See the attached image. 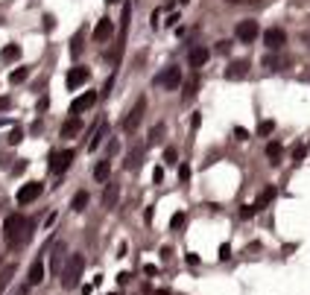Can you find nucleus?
I'll use <instances>...</instances> for the list:
<instances>
[{
	"mask_svg": "<svg viewBox=\"0 0 310 295\" xmlns=\"http://www.w3.org/2000/svg\"><path fill=\"white\" fill-rule=\"evenodd\" d=\"M275 196H278V190H275L272 184H269V187H264V190H261V196H258V199L252 202V205H255V211H261V208L272 205V202H275Z\"/></svg>",
	"mask_w": 310,
	"mask_h": 295,
	"instance_id": "obj_14",
	"label": "nucleus"
},
{
	"mask_svg": "<svg viewBox=\"0 0 310 295\" xmlns=\"http://www.w3.org/2000/svg\"><path fill=\"white\" fill-rule=\"evenodd\" d=\"M308 155V146L305 143H299V146H293V161H302Z\"/></svg>",
	"mask_w": 310,
	"mask_h": 295,
	"instance_id": "obj_32",
	"label": "nucleus"
},
{
	"mask_svg": "<svg viewBox=\"0 0 310 295\" xmlns=\"http://www.w3.org/2000/svg\"><path fill=\"white\" fill-rule=\"evenodd\" d=\"M79 50H82V35H76L73 44H70V53H73V56H79Z\"/></svg>",
	"mask_w": 310,
	"mask_h": 295,
	"instance_id": "obj_35",
	"label": "nucleus"
},
{
	"mask_svg": "<svg viewBox=\"0 0 310 295\" xmlns=\"http://www.w3.org/2000/svg\"><path fill=\"white\" fill-rule=\"evenodd\" d=\"M79 129H82V120H79V117H70V120L62 123V138H73Z\"/></svg>",
	"mask_w": 310,
	"mask_h": 295,
	"instance_id": "obj_17",
	"label": "nucleus"
},
{
	"mask_svg": "<svg viewBox=\"0 0 310 295\" xmlns=\"http://www.w3.org/2000/svg\"><path fill=\"white\" fill-rule=\"evenodd\" d=\"M255 214H258V211H255V205H243V208H240V216H243V219H252Z\"/></svg>",
	"mask_w": 310,
	"mask_h": 295,
	"instance_id": "obj_33",
	"label": "nucleus"
},
{
	"mask_svg": "<svg viewBox=\"0 0 310 295\" xmlns=\"http://www.w3.org/2000/svg\"><path fill=\"white\" fill-rule=\"evenodd\" d=\"M129 278H132L129 272H120V275H117V284H120V287H126V284H129Z\"/></svg>",
	"mask_w": 310,
	"mask_h": 295,
	"instance_id": "obj_39",
	"label": "nucleus"
},
{
	"mask_svg": "<svg viewBox=\"0 0 310 295\" xmlns=\"http://www.w3.org/2000/svg\"><path fill=\"white\" fill-rule=\"evenodd\" d=\"M144 155H146V143L135 140L132 149H129V155H126V170H129V173H138L141 164H144Z\"/></svg>",
	"mask_w": 310,
	"mask_h": 295,
	"instance_id": "obj_6",
	"label": "nucleus"
},
{
	"mask_svg": "<svg viewBox=\"0 0 310 295\" xmlns=\"http://www.w3.org/2000/svg\"><path fill=\"white\" fill-rule=\"evenodd\" d=\"M108 176H111V161L105 158V161H100V164L94 167V178H97V181H108Z\"/></svg>",
	"mask_w": 310,
	"mask_h": 295,
	"instance_id": "obj_20",
	"label": "nucleus"
},
{
	"mask_svg": "<svg viewBox=\"0 0 310 295\" xmlns=\"http://www.w3.org/2000/svg\"><path fill=\"white\" fill-rule=\"evenodd\" d=\"M105 135H108V126H105V123H100V129H97V132H94V138H91V143H88V149H91V152H94V149H97V146H100V140H103V138H105Z\"/></svg>",
	"mask_w": 310,
	"mask_h": 295,
	"instance_id": "obj_23",
	"label": "nucleus"
},
{
	"mask_svg": "<svg viewBox=\"0 0 310 295\" xmlns=\"http://www.w3.org/2000/svg\"><path fill=\"white\" fill-rule=\"evenodd\" d=\"M144 111H146V99L141 97V99L129 108V114L123 117V132H135V129L141 126V120H144Z\"/></svg>",
	"mask_w": 310,
	"mask_h": 295,
	"instance_id": "obj_4",
	"label": "nucleus"
},
{
	"mask_svg": "<svg viewBox=\"0 0 310 295\" xmlns=\"http://www.w3.org/2000/svg\"><path fill=\"white\" fill-rule=\"evenodd\" d=\"M88 199H91V196H88L85 190H79V193L73 196V202H70V208H73V211H85V205H88Z\"/></svg>",
	"mask_w": 310,
	"mask_h": 295,
	"instance_id": "obj_25",
	"label": "nucleus"
},
{
	"mask_svg": "<svg viewBox=\"0 0 310 295\" xmlns=\"http://www.w3.org/2000/svg\"><path fill=\"white\" fill-rule=\"evenodd\" d=\"M264 44H267L269 50H281V47L287 44V32H284V29H278V26H272V29H267V32H264Z\"/></svg>",
	"mask_w": 310,
	"mask_h": 295,
	"instance_id": "obj_11",
	"label": "nucleus"
},
{
	"mask_svg": "<svg viewBox=\"0 0 310 295\" xmlns=\"http://www.w3.org/2000/svg\"><path fill=\"white\" fill-rule=\"evenodd\" d=\"M144 272H146V275H158V266H152V263H146V266H144Z\"/></svg>",
	"mask_w": 310,
	"mask_h": 295,
	"instance_id": "obj_43",
	"label": "nucleus"
},
{
	"mask_svg": "<svg viewBox=\"0 0 310 295\" xmlns=\"http://www.w3.org/2000/svg\"><path fill=\"white\" fill-rule=\"evenodd\" d=\"M272 132H275V120H261L258 135H261V138H267V135H272Z\"/></svg>",
	"mask_w": 310,
	"mask_h": 295,
	"instance_id": "obj_29",
	"label": "nucleus"
},
{
	"mask_svg": "<svg viewBox=\"0 0 310 295\" xmlns=\"http://www.w3.org/2000/svg\"><path fill=\"white\" fill-rule=\"evenodd\" d=\"M179 82H182V67H176V64L164 67V70H161V73L152 79V85L167 88V91H176V88H179Z\"/></svg>",
	"mask_w": 310,
	"mask_h": 295,
	"instance_id": "obj_3",
	"label": "nucleus"
},
{
	"mask_svg": "<svg viewBox=\"0 0 310 295\" xmlns=\"http://www.w3.org/2000/svg\"><path fill=\"white\" fill-rule=\"evenodd\" d=\"M228 3H246V0H228Z\"/></svg>",
	"mask_w": 310,
	"mask_h": 295,
	"instance_id": "obj_46",
	"label": "nucleus"
},
{
	"mask_svg": "<svg viewBox=\"0 0 310 295\" xmlns=\"http://www.w3.org/2000/svg\"><path fill=\"white\" fill-rule=\"evenodd\" d=\"M179 176H182V178H190V167H187V164H182V167H179Z\"/></svg>",
	"mask_w": 310,
	"mask_h": 295,
	"instance_id": "obj_41",
	"label": "nucleus"
},
{
	"mask_svg": "<svg viewBox=\"0 0 310 295\" xmlns=\"http://www.w3.org/2000/svg\"><path fill=\"white\" fill-rule=\"evenodd\" d=\"M9 105H12V99H9V97H0V111H6Z\"/></svg>",
	"mask_w": 310,
	"mask_h": 295,
	"instance_id": "obj_44",
	"label": "nucleus"
},
{
	"mask_svg": "<svg viewBox=\"0 0 310 295\" xmlns=\"http://www.w3.org/2000/svg\"><path fill=\"white\" fill-rule=\"evenodd\" d=\"M88 79H91V70H88V67H70L64 82H67V88H70V91H76V88H79V85H85Z\"/></svg>",
	"mask_w": 310,
	"mask_h": 295,
	"instance_id": "obj_12",
	"label": "nucleus"
},
{
	"mask_svg": "<svg viewBox=\"0 0 310 295\" xmlns=\"http://www.w3.org/2000/svg\"><path fill=\"white\" fill-rule=\"evenodd\" d=\"M41 193H44V184H41V181H26V184L18 190L15 199H18V205H29V202H35Z\"/></svg>",
	"mask_w": 310,
	"mask_h": 295,
	"instance_id": "obj_7",
	"label": "nucleus"
},
{
	"mask_svg": "<svg viewBox=\"0 0 310 295\" xmlns=\"http://www.w3.org/2000/svg\"><path fill=\"white\" fill-rule=\"evenodd\" d=\"M196 91H199V76H190V79L185 82V99H193Z\"/></svg>",
	"mask_w": 310,
	"mask_h": 295,
	"instance_id": "obj_22",
	"label": "nucleus"
},
{
	"mask_svg": "<svg viewBox=\"0 0 310 295\" xmlns=\"http://www.w3.org/2000/svg\"><path fill=\"white\" fill-rule=\"evenodd\" d=\"M82 269H85V257L82 255H70L67 263H64V269L59 272L62 275V287L64 290H73L79 284V278H82Z\"/></svg>",
	"mask_w": 310,
	"mask_h": 295,
	"instance_id": "obj_2",
	"label": "nucleus"
},
{
	"mask_svg": "<svg viewBox=\"0 0 310 295\" xmlns=\"http://www.w3.org/2000/svg\"><path fill=\"white\" fill-rule=\"evenodd\" d=\"M62 255H64V246L59 243L56 252H53V260H50V269H53V272H62Z\"/></svg>",
	"mask_w": 310,
	"mask_h": 295,
	"instance_id": "obj_26",
	"label": "nucleus"
},
{
	"mask_svg": "<svg viewBox=\"0 0 310 295\" xmlns=\"http://www.w3.org/2000/svg\"><path fill=\"white\" fill-rule=\"evenodd\" d=\"M231 257V249H228V243L226 246H220V260H228Z\"/></svg>",
	"mask_w": 310,
	"mask_h": 295,
	"instance_id": "obj_37",
	"label": "nucleus"
},
{
	"mask_svg": "<svg viewBox=\"0 0 310 295\" xmlns=\"http://www.w3.org/2000/svg\"><path fill=\"white\" fill-rule=\"evenodd\" d=\"M94 102H97V91H85L82 97H76V99L70 102V117H79V114L88 111Z\"/></svg>",
	"mask_w": 310,
	"mask_h": 295,
	"instance_id": "obj_10",
	"label": "nucleus"
},
{
	"mask_svg": "<svg viewBox=\"0 0 310 295\" xmlns=\"http://www.w3.org/2000/svg\"><path fill=\"white\" fill-rule=\"evenodd\" d=\"M231 47V41H217V53H226Z\"/></svg>",
	"mask_w": 310,
	"mask_h": 295,
	"instance_id": "obj_40",
	"label": "nucleus"
},
{
	"mask_svg": "<svg viewBox=\"0 0 310 295\" xmlns=\"http://www.w3.org/2000/svg\"><path fill=\"white\" fill-rule=\"evenodd\" d=\"M117 196H120V187H117V184H108V190L103 193V205H105V208H114V205H117Z\"/></svg>",
	"mask_w": 310,
	"mask_h": 295,
	"instance_id": "obj_21",
	"label": "nucleus"
},
{
	"mask_svg": "<svg viewBox=\"0 0 310 295\" xmlns=\"http://www.w3.org/2000/svg\"><path fill=\"white\" fill-rule=\"evenodd\" d=\"M0 263H3V260H0Z\"/></svg>",
	"mask_w": 310,
	"mask_h": 295,
	"instance_id": "obj_49",
	"label": "nucleus"
},
{
	"mask_svg": "<svg viewBox=\"0 0 310 295\" xmlns=\"http://www.w3.org/2000/svg\"><path fill=\"white\" fill-rule=\"evenodd\" d=\"M105 3H120V0H105Z\"/></svg>",
	"mask_w": 310,
	"mask_h": 295,
	"instance_id": "obj_47",
	"label": "nucleus"
},
{
	"mask_svg": "<svg viewBox=\"0 0 310 295\" xmlns=\"http://www.w3.org/2000/svg\"><path fill=\"white\" fill-rule=\"evenodd\" d=\"M249 76V59H237V61H231L228 67H226V79L228 82H240V79H246Z\"/></svg>",
	"mask_w": 310,
	"mask_h": 295,
	"instance_id": "obj_9",
	"label": "nucleus"
},
{
	"mask_svg": "<svg viewBox=\"0 0 310 295\" xmlns=\"http://www.w3.org/2000/svg\"><path fill=\"white\" fill-rule=\"evenodd\" d=\"M164 132H167V126H164V123L152 126V129H149V143H158V140L164 138Z\"/></svg>",
	"mask_w": 310,
	"mask_h": 295,
	"instance_id": "obj_28",
	"label": "nucleus"
},
{
	"mask_svg": "<svg viewBox=\"0 0 310 295\" xmlns=\"http://www.w3.org/2000/svg\"><path fill=\"white\" fill-rule=\"evenodd\" d=\"M41 281H44V263L35 260V263L29 266V278H26V284H29V287H38Z\"/></svg>",
	"mask_w": 310,
	"mask_h": 295,
	"instance_id": "obj_16",
	"label": "nucleus"
},
{
	"mask_svg": "<svg viewBox=\"0 0 310 295\" xmlns=\"http://www.w3.org/2000/svg\"><path fill=\"white\" fill-rule=\"evenodd\" d=\"M164 161H167V164H179V161H176V149H173V146H167V149H164Z\"/></svg>",
	"mask_w": 310,
	"mask_h": 295,
	"instance_id": "obj_34",
	"label": "nucleus"
},
{
	"mask_svg": "<svg viewBox=\"0 0 310 295\" xmlns=\"http://www.w3.org/2000/svg\"><path fill=\"white\" fill-rule=\"evenodd\" d=\"M18 59H21V47L18 44H6L0 50V61H18Z\"/></svg>",
	"mask_w": 310,
	"mask_h": 295,
	"instance_id": "obj_18",
	"label": "nucleus"
},
{
	"mask_svg": "<svg viewBox=\"0 0 310 295\" xmlns=\"http://www.w3.org/2000/svg\"><path fill=\"white\" fill-rule=\"evenodd\" d=\"M185 219H187V214H185V211L173 214V219H170V228H182V225H185Z\"/></svg>",
	"mask_w": 310,
	"mask_h": 295,
	"instance_id": "obj_30",
	"label": "nucleus"
},
{
	"mask_svg": "<svg viewBox=\"0 0 310 295\" xmlns=\"http://www.w3.org/2000/svg\"><path fill=\"white\" fill-rule=\"evenodd\" d=\"M155 295H170V293H167V290H158V293H155Z\"/></svg>",
	"mask_w": 310,
	"mask_h": 295,
	"instance_id": "obj_45",
	"label": "nucleus"
},
{
	"mask_svg": "<svg viewBox=\"0 0 310 295\" xmlns=\"http://www.w3.org/2000/svg\"><path fill=\"white\" fill-rule=\"evenodd\" d=\"M26 76H29V67H18V70H12V73H9V82H12V85H18V82H23Z\"/></svg>",
	"mask_w": 310,
	"mask_h": 295,
	"instance_id": "obj_27",
	"label": "nucleus"
},
{
	"mask_svg": "<svg viewBox=\"0 0 310 295\" xmlns=\"http://www.w3.org/2000/svg\"><path fill=\"white\" fill-rule=\"evenodd\" d=\"M161 178H164V170H161V167H155V170H152V181H155V184H158V181H161Z\"/></svg>",
	"mask_w": 310,
	"mask_h": 295,
	"instance_id": "obj_38",
	"label": "nucleus"
},
{
	"mask_svg": "<svg viewBox=\"0 0 310 295\" xmlns=\"http://www.w3.org/2000/svg\"><path fill=\"white\" fill-rule=\"evenodd\" d=\"M258 32H261L258 20H252V18H249V20H240V23H237V32H234V35H237V41L252 44V41L258 38Z\"/></svg>",
	"mask_w": 310,
	"mask_h": 295,
	"instance_id": "obj_8",
	"label": "nucleus"
},
{
	"mask_svg": "<svg viewBox=\"0 0 310 295\" xmlns=\"http://www.w3.org/2000/svg\"><path fill=\"white\" fill-rule=\"evenodd\" d=\"M187 263H190V266H199V255L190 252V255H187Z\"/></svg>",
	"mask_w": 310,
	"mask_h": 295,
	"instance_id": "obj_42",
	"label": "nucleus"
},
{
	"mask_svg": "<svg viewBox=\"0 0 310 295\" xmlns=\"http://www.w3.org/2000/svg\"><path fill=\"white\" fill-rule=\"evenodd\" d=\"M208 56H211V53H208L205 47H193V50H190V64H193V67H202V64L208 61Z\"/></svg>",
	"mask_w": 310,
	"mask_h": 295,
	"instance_id": "obj_19",
	"label": "nucleus"
},
{
	"mask_svg": "<svg viewBox=\"0 0 310 295\" xmlns=\"http://www.w3.org/2000/svg\"><path fill=\"white\" fill-rule=\"evenodd\" d=\"M111 35H114V23H111V18L97 20V26H94V41H108Z\"/></svg>",
	"mask_w": 310,
	"mask_h": 295,
	"instance_id": "obj_13",
	"label": "nucleus"
},
{
	"mask_svg": "<svg viewBox=\"0 0 310 295\" xmlns=\"http://www.w3.org/2000/svg\"><path fill=\"white\" fill-rule=\"evenodd\" d=\"M21 140H23V129H12V132H9V143H12V146H18Z\"/></svg>",
	"mask_w": 310,
	"mask_h": 295,
	"instance_id": "obj_31",
	"label": "nucleus"
},
{
	"mask_svg": "<svg viewBox=\"0 0 310 295\" xmlns=\"http://www.w3.org/2000/svg\"><path fill=\"white\" fill-rule=\"evenodd\" d=\"M281 155H284V146H281L278 140L267 143V158H269V164H272V167H278V164H281Z\"/></svg>",
	"mask_w": 310,
	"mask_h": 295,
	"instance_id": "obj_15",
	"label": "nucleus"
},
{
	"mask_svg": "<svg viewBox=\"0 0 310 295\" xmlns=\"http://www.w3.org/2000/svg\"><path fill=\"white\" fill-rule=\"evenodd\" d=\"M3 237L9 246H21L26 237H29V222L21 216V214H9L6 222H3Z\"/></svg>",
	"mask_w": 310,
	"mask_h": 295,
	"instance_id": "obj_1",
	"label": "nucleus"
},
{
	"mask_svg": "<svg viewBox=\"0 0 310 295\" xmlns=\"http://www.w3.org/2000/svg\"><path fill=\"white\" fill-rule=\"evenodd\" d=\"M70 164H73V149H59V152L50 155V173L53 176H62Z\"/></svg>",
	"mask_w": 310,
	"mask_h": 295,
	"instance_id": "obj_5",
	"label": "nucleus"
},
{
	"mask_svg": "<svg viewBox=\"0 0 310 295\" xmlns=\"http://www.w3.org/2000/svg\"><path fill=\"white\" fill-rule=\"evenodd\" d=\"M284 64H287V59H278V56H267L264 59V67H269V70H284Z\"/></svg>",
	"mask_w": 310,
	"mask_h": 295,
	"instance_id": "obj_24",
	"label": "nucleus"
},
{
	"mask_svg": "<svg viewBox=\"0 0 310 295\" xmlns=\"http://www.w3.org/2000/svg\"><path fill=\"white\" fill-rule=\"evenodd\" d=\"M234 138H237V140H249V132H246V129H240V126H237V129H234Z\"/></svg>",
	"mask_w": 310,
	"mask_h": 295,
	"instance_id": "obj_36",
	"label": "nucleus"
},
{
	"mask_svg": "<svg viewBox=\"0 0 310 295\" xmlns=\"http://www.w3.org/2000/svg\"><path fill=\"white\" fill-rule=\"evenodd\" d=\"M182 3H187V0H182Z\"/></svg>",
	"mask_w": 310,
	"mask_h": 295,
	"instance_id": "obj_48",
	"label": "nucleus"
}]
</instances>
